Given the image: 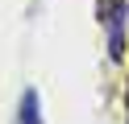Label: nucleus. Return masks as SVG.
I'll return each mask as SVG.
<instances>
[{
	"label": "nucleus",
	"instance_id": "f257e3e1",
	"mask_svg": "<svg viewBox=\"0 0 129 124\" xmlns=\"http://www.w3.org/2000/svg\"><path fill=\"white\" fill-rule=\"evenodd\" d=\"M100 13H104V25H108V54L121 58L125 54V0H104Z\"/></svg>",
	"mask_w": 129,
	"mask_h": 124
},
{
	"label": "nucleus",
	"instance_id": "f03ea898",
	"mask_svg": "<svg viewBox=\"0 0 129 124\" xmlns=\"http://www.w3.org/2000/svg\"><path fill=\"white\" fill-rule=\"evenodd\" d=\"M21 124H42V116H38V91H25V99H21Z\"/></svg>",
	"mask_w": 129,
	"mask_h": 124
}]
</instances>
